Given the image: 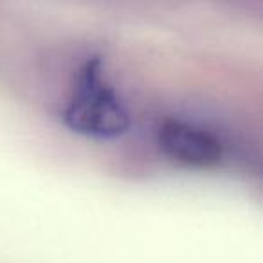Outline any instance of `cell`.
I'll use <instances>...</instances> for the list:
<instances>
[{
    "mask_svg": "<svg viewBox=\"0 0 263 263\" xmlns=\"http://www.w3.org/2000/svg\"><path fill=\"white\" fill-rule=\"evenodd\" d=\"M63 123L74 134L94 139H116L130 126L128 110L103 76L98 56L88 58L78 70Z\"/></svg>",
    "mask_w": 263,
    "mask_h": 263,
    "instance_id": "cell-1",
    "label": "cell"
},
{
    "mask_svg": "<svg viewBox=\"0 0 263 263\" xmlns=\"http://www.w3.org/2000/svg\"><path fill=\"white\" fill-rule=\"evenodd\" d=\"M159 144L170 159L195 168L218 164L223 155V146L215 134L180 119L164 121L159 130Z\"/></svg>",
    "mask_w": 263,
    "mask_h": 263,
    "instance_id": "cell-2",
    "label": "cell"
}]
</instances>
